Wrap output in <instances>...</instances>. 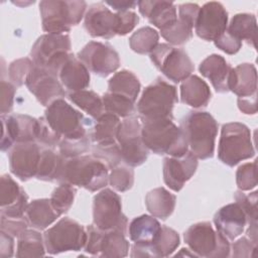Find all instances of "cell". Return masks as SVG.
<instances>
[{"instance_id":"obj_1","label":"cell","mask_w":258,"mask_h":258,"mask_svg":"<svg viewBox=\"0 0 258 258\" xmlns=\"http://www.w3.org/2000/svg\"><path fill=\"white\" fill-rule=\"evenodd\" d=\"M141 125L143 143L153 153L181 157L188 151L184 135L172 119L141 120Z\"/></svg>"},{"instance_id":"obj_2","label":"cell","mask_w":258,"mask_h":258,"mask_svg":"<svg viewBox=\"0 0 258 258\" xmlns=\"http://www.w3.org/2000/svg\"><path fill=\"white\" fill-rule=\"evenodd\" d=\"M189 151L200 159L213 157L218 123L208 112H189L180 121Z\"/></svg>"},{"instance_id":"obj_3","label":"cell","mask_w":258,"mask_h":258,"mask_svg":"<svg viewBox=\"0 0 258 258\" xmlns=\"http://www.w3.org/2000/svg\"><path fill=\"white\" fill-rule=\"evenodd\" d=\"M57 181L96 191L109 182L108 167L93 155L66 158Z\"/></svg>"},{"instance_id":"obj_4","label":"cell","mask_w":258,"mask_h":258,"mask_svg":"<svg viewBox=\"0 0 258 258\" xmlns=\"http://www.w3.org/2000/svg\"><path fill=\"white\" fill-rule=\"evenodd\" d=\"M44 120L61 139H82L91 136L88 129L91 120L73 108L63 99H57L47 106Z\"/></svg>"},{"instance_id":"obj_5","label":"cell","mask_w":258,"mask_h":258,"mask_svg":"<svg viewBox=\"0 0 258 258\" xmlns=\"http://www.w3.org/2000/svg\"><path fill=\"white\" fill-rule=\"evenodd\" d=\"M176 102V88L157 78L142 92L137 111L141 120L173 119L172 110Z\"/></svg>"},{"instance_id":"obj_6","label":"cell","mask_w":258,"mask_h":258,"mask_svg":"<svg viewBox=\"0 0 258 258\" xmlns=\"http://www.w3.org/2000/svg\"><path fill=\"white\" fill-rule=\"evenodd\" d=\"M86 8L85 1H41L39 10L42 29L50 34H63L81 22Z\"/></svg>"},{"instance_id":"obj_7","label":"cell","mask_w":258,"mask_h":258,"mask_svg":"<svg viewBox=\"0 0 258 258\" xmlns=\"http://www.w3.org/2000/svg\"><path fill=\"white\" fill-rule=\"evenodd\" d=\"M254 155L255 150L249 128L239 122L224 124L218 147L219 159L228 166H235Z\"/></svg>"},{"instance_id":"obj_8","label":"cell","mask_w":258,"mask_h":258,"mask_svg":"<svg viewBox=\"0 0 258 258\" xmlns=\"http://www.w3.org/2000/svg\"><path fill=\"white\" fill-rule=\"evenodd\" d=\"M183 239L198 257L224 258L230 256L231 246L228 239L215 231L209 222L191 225L184 232Z\"/></svg>"},{"instance_id":"obj_9","label":"cell","mask_w":258,"mask_h":258,"mask_svg":"<svg viewBox=\"0 0 258 258\" xmlns=\"http://www.w3.org/2000/svg\"><path fill=\"white\" fill-rule=\"evenodd\" d=\"M45 250L51 255L85 248L87 231L77 221L70 218L60 219L43 234Z\"/></svg>"},{"instance_id":"obj_10","label":"cell","mask_w":258,"mask_h":258,"mask_svg":"<svg viewBox=\"0 0 258 258\" xmlns=\"http://www.w3.org/2000/svg\"><path fill=\"white\" fill-rule=\"evenodd\" d=\"M94 225L103 231L128 232V219L122 213L121 198L112 189L105 188L97 194L93 203Z\"/></svg>"},{"instance_id":"obj_11","label":"cell","mask_w":258,"mask_h":258,"mask_svg":"<svg viewBox=\"0 0 258 258\" xmlns=\"http://www.w3.org/2000/svg\"><path fill=\"white\" fill-rule=\"evenodd\" d=\"M154 66L170 81L179 83L187 79L195 70L187 53L167 43H158L150 53Z\"/></svg>"},{"instance_id":"obj_12","label":"cell","mask_w":258,"mask_h":258,"mask_svg":"<svg viewBox=\"0 0 258 258\" xmlns=\"http://www.w3.org/2000/svg\"><path fill=\"white\" fill-rule=\"evenodd\" d=\"M141 123L137 117L125 118L119 126L117 133V143L121 150L122 161L131 166L143 164L149 154L141 136Z\"/></svg>"},{"instance_id":"obj_13","label":"cell","mask_w":258,"mask_h":258,"mask_svg":"<svg viewBox=\"0 0 258 258\" xmlns=\"http://www.w3.org/2000/svg\"><path fill=\"white\" fill-rule=\"evenodd\" d=\"M119 231H103L95 225L87 227L85 251L91 255L121 258L128 255L129 242Z\"/></svg>"},{"instance_id":"obj_14","label":"cell","mask_w":258,"mask_h":258,"mask_svg":"<svg viewBox=\"0 0 258 258\" xmlns=\"http://www.w3.org/2000/svg\"><path fill=\"white\" fill-rule=\"evenodd\" d=\"M1 150L6 151L14 143L37 142L40 120L21 114L1 115Z\"/></svg>"},{"instance_id":"obj_15","label":"cell","mask_w":258,"mask_h":258,"mask_svg":"<svg viewBox=\"0 0 258 258\" xmlns=\"http://www.w3.org/2000/svg\"><path fill=\"white\" fill-rule=\"evenodd\" d=\"M77 57L90 72L102 78L108 77L120 67V57L114 47L99 41L87 43Z\"/></svg>"},{"instance_id":"obj_16","label":"cell","mask_w":258,"mask_h":258,"mask_svg":"<svg viewBox=\"0 0 258 258\" xmlns=\"http://www.w3.org/2000/svg\"><path fill=\"white\" fill-rule=\"evenodd\" d=\"M227 26L228 12L220 2L212 1L200 7L195 23L199 37L207 41H215L226 31Z\"/></svg>"},{"instance_id":"obj_17","label":"cell","mask_w":258,"mask_h":258,"mask_svg":"<svg viewBox=\"0 0 258 258\" xmlns=\"http://www.w3.org/2000/svg\"><path fill=\"white\" fill-rule=\"evenodd\" d=\"M25 85L43 106H49L55 100L66 96V91L58 78L46 69L35 64L29 73Z\"/></svg>"},{"instance_id":"obj_18","label":"cell","mask_w":258,"mask_h":258,"mask_svg":"<svg viewBox=\"0 0 258 258\" xmlns=\"http://www.w3.org/2000/svg\"><path fill=\"white\" fill-rule=\"evenodd\" d=\"M41 149L37 142L17 143L9 152V167L20 180L26 181L36 176Z\"/></svg>"},{"instance_id":"obj_19","label":"cell","mask_w":258,"mask_h":258,"mask_svg":"<svg viewBox=\"0 0 258 258\" xmlns=\"http://www.w3.org/2000/svg\"><path fill=\"white\" fill-rule=\"evenodd\" d=\"M198 167V158L188 150L181 157H165L163 159V180L174 191H179L190 179Z\"/></svg>"},{"instance_id":"obj_20","label":"cell","mask_w":258,"mask_h":258,"mask_svg":"<svg viewBox=\"0 0 258 258\" xmlns=\"http://www.w3.org/2000/svg\"><path fill=\"white\" fill-rule=\"evenodd\" d=\"M71 38L68 34H43L33 44L30 55L35 66L46 68L62 53L70 52Z\"/></svg>"},{"instance_id":"obj_21","label":"cell","mask_w":258,"mask_h":258,"mask_svg":"<svg viewBox=\"0 0 258 258\" xmlns=\"http://www.w3.org/2000/svg\"><path fill=\"white\" fill-rule=\"evenodd\" d=\"M28 197L23 188L8 174H3L0 180L1 217L22 218L28 206Z\"/></svg>"},{"instance_id":"obj_22","label":"cell","mask_w":258,"mask_h":258,"mask_svg":"<svg viewBox=\"0 0 258 258\" xmlns=\"http://www.w3.org/2000/svg\"><path fill=\"white\" fill-rule=\"evenodd\" d=\"M84 26L93 37L112 38L117 35L116 13H113L103 3L93 4L85 14Z\"/></svg>"},{"instance_id":"obj_23","label":"cell","mask_w":258,"mask_h":258,"mask_svg":"<svg viewBox=\"0 0 258 258\" xmlns=\"http://www.w3.org/2000/svg\"><path fill=\"white\" fill-rule=\"evenodd\" d=\"M200 11V6L194 3H184L178 6V18L168 28L161 30V36L170 44L181 45L192 36V28Z\"/></svg>"},{"instance_id":"obj_24","label":"cell","mask_w":258,"mask_h":258,"mask_svg":"<svg viewBox=\"0 0 258 258\" xmlns=\"http://www.w3.org/2000/svg\"><path fill=\"white\" fill-rule=\"evenodd\" d=\"M217 231L228 240H235L245 230L247 217L238 203L221 208L214 217Z\"/></svg>"},{"instance_id":"obj_25","label":"cell","mask_w":258,"mask_h":258,"mask_svg":"<svg viewBox=\"0 0 258 258\" xmlns=\"http://www.w3.org/2000/svg\"><path fill=\"white\" fill-rule=\"evenodd\" d=\"M57 77L63 88L71 93L85 90L90 85L89 70L73 53L69 54L59 68Z\"/></svg>"},{"instance_id":"obj_26","label":"cell","mask_w":258,"mask_h":258,"mask_svg":"<svg viewBox=\"0 0 258 258\" xmlns=\"http://www.w3.org/2000/svg\"><path fill=\"white\" fill-rule=\"evenodd\" d=\"M139 12L160 31L168 28L177 20L176 7L169 1H138Z\"/></svg>"},{"instance_id":"obj_27","label":"cell","mask_w":258,"mask_h":258,"mask_svg":"<svg viewBox=\"0 0 258 258\" xmlns=\"http://www.w3.org/2000/svg\"><path fill=\"white\" fill-rule=\"evenodd\" d=\"M201 74L210 80L218 93L229 92V77L232 67L219 54H211L206 57L199 68Z\"/></svg>"},{"instance_id":"obj_28","label":"cell","mask_w":258,"mask_h":258,"mask_svg":"<svg viewBox=\"0 0 258 258\" xmlns=\"http://www.w3.org/2000/svg\"><path fill=\"white\" fill-rule=\"evenodd\" d=\"M229 91L239 98L257 96V72L252 63H242L232 68L229 77Z\"/></svg>"},{"instance_id":"obj_29","label":"cell","mask_w":258,"mask_h":258,"mask_svg":"<svg viewBox=\"0 0 258 258\" xmlns=\"http://www.w3.org/2000/svg\"><path fill=\"white\" fill-rule=\"evenodd\" d=\"M211 97L212 93L208 84L196 75L189 76L180 85L181 102L190 107H206Z\"/></svg>"},{"instance_id":"obj_30","label":"cell","mask_w":258,"mask_h":258,"mask_svg":"<svg viewBox=\"0 0 258 258\" xmlns=\"http://www.w3.org/2000/svg\"><path fill=\"white\" fill-rule=\"evenodd\" d=\"M161 225L153 216L142 215L134 218L128 226V235L135 244L152 245L157 238Z\"/></svg>"},{"instance_id":"obj_31","label":"cell","mask_w":258,"mask_h":258,"mask_svg":"<svg viewBox=\"0 0 258 258\" xmlns=\"http://www.w3.org/2000/svg\"><path fill=\"white\" fill-rule=\"evenodd\" d=\"M59 216L53 208L50 199L34 200L28 204L25 211V218L29 226L37 230L46 229Z\"/></svg>"},{"instance_id":"obj_32","label":"cell","mask_w":258,"mask_h":258,"mask_svg":"<svg viewBox=\"0 0 258 258\" xmlns=\"http://www.w3.org/2000/svg\"><path fill=\"white\" fill-rule=\"evenodd\" d=\"M176 198L164 187H156L145 197V206L155 218L166 220L174 211Z\"/></svg>"},{"instance_id":"obj_33","label":"cell","mask_w":258,"mask_h":258,"mask_svg":"<svg viewBox=\"0 0 258 258\" xmlns=\"http://www.w3.org/2000/svg\"><path fill=\"white\" fill-rule=\"evenodd\" d=\"M120 119L118 116L111 113H104L101 115L91 132V139L96 144L111 145L117 143V133L120 126Z\"/></svg>"},{"instance_id":"obj_34","label":"cell","mask_w":258,"mask_h":258,"mask_svg":"<svg viewBox=\"0 0 258 258\" xmlns=\"http://www.w3.org/2000/svg\"><path fill=\"white\" fill-rule=\"evenodd\" d=\"M140 87V82L137 77L127 70H122L116 73L109 80L108 84L110 93L126 97L134 103L137 100Z\"/></svg>"},{"instance_id":"obj_35","label":"cell","mask_w":258,"mask_h":258,"mask_svg":"<svg viewBox=\"0 0 258 258\" xmlns=\"http://www.w3.org/2000/svg\"><path fill=\"white\" fill-rule=\"evenodd\" d=\"M226 31L239 40H246L255 47L257 24L256 17L253 14L239 13L233 16Z\"/></svg>"},{"instance_id":"obj_36","label":"cell","mask_w":258,"mask_h":258,"mask_svg":"<svg viewBox=\"0 0 258 258\" xmlns=\"http://www.w3.org/2000/svg\"><path fill=\"white\" fill-rule=\"evenodd\" d=\"M66 158L51 148H42L36 177L44 181L58 180Z\"/></svg>"},{"instance_id":"obj_37","label":"cell","mask_w":258,"mask_h":258,"mask_svg":"<svg viewBox=\"0 0 258 258\" xmlns=\"http://www.w3.org/2000/svg\"><path fill=\"white\" fill-rule=\"evenodd\" d=\"M44 241L40 233L26 229L18 237L16 257L44 256Z\"/></svg>"},{"instance_id":"obj_38","label":"cell","mask_w":258,"mask_h":258,"mask_svg":"<svg viewBox=\"0 0 258 258\" xmlns=\"http://www.w3.org/2000/svg\"><path fill=\"white\" fill-rule=\"evenodd\" d=\"M69 99L96 120L104 114L103 100L97 93L93 91L82 90L70 93Z\"/></svg>"},{"instance_id":"obj_39","label":"cell","mask_w":258,"mask_h":258,"mask_svg":"<svg viewBox=\"0 0 258 258\" xmlns=\"http://www.w3.org/2000/svg\"><path fill=\"white\" fill-rule=\"evenodd\" d=\"M158 32L152 27L145 26L135 31L129 38L131 49L139 54L151 53L158 45Z\"/></svg>"},{"instance_id":"obj_40","label":"cell","mask_w":258,"mask_h":258,"mask_svg":"<svg viewBox=\"0 0 258 258\" xmlns=\"http://www.w3.org/2000/svg\"><path fill=\"white\" fill-rule=\"evenodd\" d=\"M179 245V236L176 231L166 226H161L160 232L151 245L153 257H167Z\"/></svg>"},{"instance_id":"obj_41","label":"cell","mask_w":258,"mask_h":258,"mask_svg":"<svg viewBox=\"0 0 258 258\" xmlns=\"http://www.w3.org/2000/svg\"><path fill=\"white\" fill-rule=\"evenodd\" d=\"M102 100L104 110L107 113H111L122 118L130 117L134 113V102L126 97L108 92L104 94Z\"/></svg>"},{"instance_id":"obj_42","label":"cell","mask_w":258,"mask_h":258,"mask_svg":"<svg viewBox=\"0 0 258 258\" xmlns=\"http://www.w3.org/2000/svg\"><path fill=\"white\" fill-rule=\"evenodd\" d=\"M76 192V188L70 183H60V185L52 191L50 202L60 216L71 209Z\"/></svg>"},{"instance_id":"obj_43","label":"cell","mask_w":258,"mask_h":258,"mask_svg":"<svg viewBox=\"0 0 258 258\" xmlns=\"http://www.w3.org/2000/svg\"><path fill=\"white\" fill-rule=\"evenodd\" d=\"M92 155L106 164L109 169L119 165L122 161L121 150L118 143L111 145L95 144L92 148Z\"/></svg>"},{"instance_id":"obj_44","label":"cell","mask_w":258,"mask_h":258,"mask_svg":"<svg viewBox=\"0 0 258 258\" xmlns=\"http://www.w3.org/2000/svg\"><path fill=\"white\" fill-rule=\"evenodd\" d=\"M109 182L114 189L118 191H126L130 189L134 183V171L129 165H117L112 168L109 174Z\"/></svg>"},{"instance_id":"obj_45","label":"cell","mask_w":258,"mask_h":258,"mask_svg":"<svg viewBox=\"0 0 258 258\" xmlns=\"http://www.w3.org/2000/svg\"><path fill=\"white\" fill-rule=\"evenodd\" d=\"M34 67V62L28 57L19 58L12 61L8 69V76L10 83L16 87H20L25 84L26 79Z\"/></svg>"},{"instance_id":"obj_46","label":"cell","mask_w":258,"mask_h":258,"mask_svg":"<svg viewBox=\"0 0 258 258\" xmlns=\"http://www.w3.org/2000/svg\"><path fill=\"white\" fill-rule=\"evenodd\" d=\"M257 160L241 165L236 172V182L241 190H250L257 185Z\"/></svg>"},{"instance_id":"obj_47","label":"cell","mask_w":258,"mask_h":258,"mask_svg":"<svg viewBox=\"0 0 258 258\" xmlns=\"http://www.w3.org/2000/svg\"><path fill=\"white\" fill-rule=\"evenodd\" d=\"M90 137L91 136H88L82 139H76V140L61 139L58 144L59 153L64 158H73V157L83 155V153L89 150L90 141L92 140Z\"/></svg>"},{"instance_id":"obj_48","label":"cell","mask_w":258,"mask_h":258,"mask_svg":"<svg viewBox=\"0 0 258 258\" xmlns=\"http://www.w3.org/2000/svg\"><path fill=\"white\" fill-rule=\"evenodd\" d=\"M257 191H253L249 195H245L242 191H236L234 199L236 203L240 205L247 217V224L254 225L257 224Z\"/></svg>"},{"instance_id":"obj_49","label":"cell","mask_w":258,"mask_h":258,"mask_svg":"<svg viewBox=\"0 0 258 258\" xmlns=\"http://www.w3.org/2000/svg\"><path fill=\"white\" fill-rule=\"evenodd\" d=\"M28 222L25 217L22 218H6L1 217L0 231L11 235L12 237H19V235L25 231L28 227Z\"/></svg>"},{"instance_id":"obj_50","label":"cell","mask_w":258,"mask_h":258,"mask_svg":"<svg viewBox=\"0 0 258 258\" xmlns=\"http://www.w3.org/2000/svg\"><path fill=\"white\" fill-rule=\"evenodd\" d=\"M117 34L126 35L131 32L139 22V17L133 11L117 12Z\"/></svg>"},{"instance_id":"obj_51","label":"cell","mask_w":258,"mask_h":258,"mask_svg":"<svg viewBox=\"0 0 258 258\" xmlns=\"http://www.w3.org/2000/svg\"><path fill=\"white\" fill-rule=\"evenodd\" d=\"M1 89V97H0V107H1V115H8V113L12 110L13 101L15 96V86L6 81H1L0 85Z\"/></svg>"},{"instance_id":"obj_52","label":"cell","mask_w":258,"mask_h":258,"mask_svg":"<svg viewBox=\"0 0 258 258\" xmlns=\"http://www.w3.org/2000/svg\"><path fill=\"white\" fill-rule=\"evenodd\" d=\"M257 250V243L248 237H242L235 241L232 245L233 257H253Z\"/></svg>"},{"instance_id":"obj_53","label":"cell","mask_w":258,"mask_h":258,"mask_svg":"<svg viewBox=\"0 0 258 258\" xmlns=\"http://www.w3.org/2000/svg\"><path fill=\"white\" fill-rule=\"evenodd\" d=\"M214 42L218 48H220L221 50H223L228 54H235L242 47V41L237 39L233 35L229 34L227 31H225Z\"/></svg>"},{"instance_id":"obj_54","label":"cell","mask_w":258,"mask_h":258,"mask_svg":"<svg viewBox=\"0 0 258 258\" xmlns=\"http://www.w3.org/2000/svg\"><path fill=\"white\" fill-rule=\"evenodd\" d=\"M14 237L0 231V257L9 258L14 252Z\"/></svg>"},{"instance_id":"obj_55","label":"cell","mask_w":258,"mask_h":258,"mask_svg":"<svg viewBox=\"0 0 258 258\" xmlns=\"http://www.w3.org/2000/svg\"><path fill=\"white\" fill-rule=\"evenodd\" d=\"M256 96L249 98H238V107L245 114H255L257 112Z\"/></svg>"},{"instance_id":"obj_56","label":"cell","mask_w":258,"mask_h":258,"mask_svg":"<svg viewBox=\"0 0 258 258\" xmlns=\"http://www.w3.org/2000/svg\"><path fill=\"white\" fill-rule=\"evenodd\" d=\"M105 3L115 9L117 12L129 11V9L134 8L137 5V2L135 1H106Z\"/></svg>"},{"instance_id":"obj_57","label":"cell","mask_w":258,"mask_h":258,"mask_svg":"<svg viewBox=\"0 0 258 258\" xmlns=\"http://www.w3.org/2000/svg\"><path fill=\"white\" fill-rule=\"evenodd\" d=\"M189 250H187V249H184V248H182L181 250H180V252L179 253H177V254H175V256H190V257H198L194 252L192 253H190V252H188Z\"/></svg>"}]
</instances>
